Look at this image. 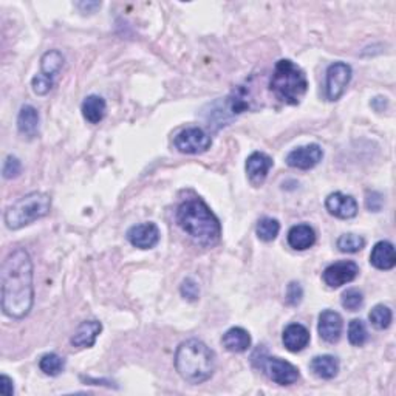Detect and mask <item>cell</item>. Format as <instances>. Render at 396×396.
I'll return each mask as SVG.
<instances>
[{"label": "cell", "instance_id": "obj_19", "mask_svg": "<svg viewBox=\"0 0 396 396\" xmlns=\"http://www.w3.org/2000/svg\"><path fill=\"white\" fill-rule=\"evenodd\" d=\"M223 347L231 353H245L251 347V336L241 327H232L222 337Z\"/></svg>", "mask_w": 396, "mask_h": 396}, {"label": "cell", "instance_id": "obj_32", "mask_svg": "<svg viewBox=\"0 0 396 396\" xmlns=\"http://www.w3.org/2000/svg\"><path fill=\"white\" fill-rule=\"evenodd\" d=\"M304 297V290L300 287L299 282H291L287 288V295H285V300L290 306H297L302 302Z\"/></svg>", "mask_w": 396, "mask_h": 396}, {"label": "cell", "instance_id": "obj_22", "mask_svg": "<svg viewBox=\"0 0 396 396\" xmlns=\"http://www.w3.org/2000/svg\"><path fill=\"white\" fill-rule=\"evenodd\" d=\"M311 372L320 379H333L339 373V361L332 355H322L311 359Z\"/></svg>", "mask_w": 396, "mask_h": 396}, {"label": "cell", "instance_id": "obj_12", "mask_svg": "<svg viewBox=\"0 0 396 396\" xmlns=\"http://www.w3.org/2000/svg\"><path fill=\"white\" fill-rule=\"evenodd\" d=\"M127 239L135 248L152 249L160 241V229L155 223L136 225L127 231Z\"/></svg>", "mask_w": 396, "mask_h": 396}, {"label": "cell", "instance_id": "obj_3", "mask_svg": "<svg viewBox=\"0 0 396 396\" xmlns=\"http://www.w3.org/2000/svg\"><path fill=\"white\" fill-rule=\"evenodd\" d=\"M175 369L189 384L206 383L215 372V353L204 342L188 339L177 348Z\"/></svg>", "mask_w": 396, "mask_h": 396}, {"label": "cell", "instance_id": "obj_20", "mask_svg": "<svg viewBox=\"0 0 396 396\" xmlns=\"http://www.w3.org/2000/svg\"><path fill=\"white\" fill-rule=\"evenodd\" d=\"M17 129L24 136L31 139L38 136L39 132V113L33 106H24L17 116Z\"/></svg>", "mask_w": 396, "mask_h": 396}, {"label": "cell", "instance_id": "obj_31", "mask_svg": "<svg viewBox=\"0 0 396 396\" xmlns=\"http://www.w3.org/2000/svg\"><path fill=\"white\" fill-rule=\"evenodd\" d=\"M22 171V164L19 158L16 157H6L3 161V167H2V174H3V178L6 180H11V178H16L19 177V174Z\"/></svg>", "mask_w": 396, "mask_h": 396}, {"label": "cell", "instance_id": "obj_10", "mask_svg": "<svg viewBox=\"0 0 396 396\" xmlns=\"http://www.w3.org/2000/svg\"><path fill=\"white\" fill-rule=\"evenodd\" d=\"M358 273H359V267L355 262L342 260L327 267L322 277H324V282L330 288H339L342 285L353 282Z\"/></svg>", "mask_w": 396, "mask_h": 396}, {"label": "cell", "instance_id": "obj_27", "mask_svg": "<svg viewBox=\"0 0 396 396\" xmlns=\"http://www.w3.org/2000/svg\"><path fill=\"white\" fill-rule=\"evenodd\" d=\"M369 339V332H367V327L364 324V320L361 319H353L348 325V341L351 346L355 347H362L364 344Z\"/></svg>", "mask_w": 396, "mask_h": 396}, {"label": "cell", "instance_id": "obj_14", "mask_svg": "<svg viewBox=\"0 0 396 396\" xmlns=\"http://www.w3.org/2000/svg\"><path fill=\"white\" fill-rule=\"evenodd\" d=\"M273 167V158L263 152H254L246 160V174L254 186L263 185L267 180L269 169Z\"/></svg>", "mask_w": 396, "mask_h": 396}, {"label": "cell", "instance_id": "obj_6", "mask_svg": "<svg viewBox=\"0 0 396 396\" xmlns=\"http://www.w3.org/2000/svg\"><path fill=\"white\" fill-rule=\"evenodd\" d=\"M174 144L181 153L197 155V153H203L211 149L212 139L206 132L200 127H188L175 136Z\"/></svg>", "mask_w": 396, "mask_h": 396}, {"label": "cell", "instance_id": "obj_33", "mask_svg": "<svg viewBox=\"0 0 396 396\" xmlns=\"http://www.w3.org/2000/svg\"><path fill=\"white\" fill-rule=\"evenodd\" d=\"M180 291H181V296L190 300V302H195L198 296H200V288H198V285L194 278H190V277L183 281Z\"/></svg>", "mask_w": 396, "mask_h": 396}, {"label": "cell", "instance_id": "obj_34", "mask_svg": "<svg viewBox=\"0 0 396 396\" xmlns=\"http://www.w3.org/2000/svg\"><path fill=\"white\" fill-rule=\"evenodd\" d=\"M383 204H384L383 194L376 192V190H369V192L365 194V206L369 211L379 212L383 209Z\"/></svg>", "mask_w": 396, "mask_h": 396}, {"label": "cell", "instance_id": "obj_1", "mask_svg": "<svg viewBox=\"0 0 396 396\" xmlns=\"http://www.w3.org/2000/svg\"><path fill=\"white\" fill-rule=\"evenodd\" d=\"M2 310L11 319L28 316L34 302L33 260L25 248L11 251L2 263Z\"/></svg>", "mask_w": 396, "mask_h": 396}, {"label": "cell", "instance_id": "obj_28", "mask_svg": "<svg viewBox=\"0 0 396 396\" xmlns=\"http://www.w3.org/2000/svg\"><path fill=\"white\" fill-rule=\"evenodd\" d=\"M364 246L365 240L361 236H356V234H344V236L337 239V248H339L341 253L355 254L361 251Z\"/></svg>", "mask_w": 396, "mask_h": 396}, {"label": "cell", "instance_id": "obj_26", "mask_svg": "<svg viewBox=\"0 0 396 396\" xmlns=\"http://www.w3.org/2000/svg\"><path fill=\"white\" fill-rule=\"evenodd\" d=\"M369 319L376 330H387L392 324V310L386 305H376L370 311Z\"/></svg>", "mask_w": 396, "mask_h": 396}, {"label": "cell", "instance_id": "obj_29", "mask_svg": "<svg viewBox=\"0 0 396 396\" xmlns=\"http://www.w3.org/2000/svg\"><path fill=\"white\" fill-rule=\"evenodd\" d=\"M341 304L348 311H358L364 304L362 291H359L358 288H350L347 291H344V295L341 297Z\"/></svg>", "mask_w": 396, "mask_h": 396}, {"label": "cell", "instance_id": "obj_5", "mask_svg": "<svg viewBox=\"0 0 396 396\" xmlns=\"http://www.w3.org/2000/svg\"><path fill=\"white\" fill-rule=\"evenodd\" d=\"M51 209V197L45 192H30L14 201L5 211V225L8 229H20L36 220L48 215Z\"/></svg>", "mask_w": 396, "mask_h": 396}, {"label": "cell", "instance_id": "obj_4", "mask_svg": "<svg viewBox=\"0 0 396 396\" xmlns=\"http://www.w3.org/2000/svg\"><path fill=\"white\" fill-rule=\"evenodd\" d=\"M269 89L283 104L297 106L308 90L305 71L290 59H281L274 67L269 80Z\"/></svg>", "mask_w": 396, "mask_h": 396}, {"label": "cell", "instance_id": "obj_7", "mask_svg": "<svg viewBox=\"0 0 396 396\" xmlns=\"http://www.w3.org/2000/svg\"><path fill=\"white\" fill-rule=\"evenodd\" d=\"M260 369L278 386H291L299 379V369L281 358H265L260 361Z\"/></svg>", "mask_w": 396, "mask_h": 396}, {"label": "cell", "instance_id": "obj_36", "mask_svg": "<svg viewBox=\"0 0 396 396\" xmlns=\"http://www.w3.org/2000/svg\"><path fill=\"white\" fill-rule=\"evenodd\" d=\"M101 3L99 2H83V3H78V8H80L83 11H89L93 13V10L99 8Z\"/></svg>", "mask_w": 396, "mask_h": 396}, {"label": "cell", "instance_id": "obj_8", "mask_svg": "<svg viewBox=\"0 0 396 396\" xmlns=\"http://www.w3.org/2000/svg\"><path fill=\"white\" fill-rule=\"evenodd\" d=\"M351 80V67L346 62H334L327 70L325 94L328 101H337L344 93Z\"/></svg>", "mask_w": 396, "mask_h": 396}, {"label": "cell", "instance_id": "obj_24", "mask_svg": "<svg viewBox=\"0 0 396 396\" xmlns=\"http://www.w3.org/2000/svg\"><path fill=\"white\" fill-rule=\"evenodd\" d=\"M278 231H281V223L271 217L260 218L255 226V234L262 241H273L278 236Z\"/></svg>", "mask_w": 396, "mask_h": 396}, {"label": "cell", "instance_id": "obj_13", "mask_svg": "<svg viewBox=\"0 0 396 396\" xmlns=\"http://www.w3.org/2000/svg\"><path fill=\"white\" fill-rule=\"evenodd\" d=\"M342 328L344 324L339 313H336L333 310H325L319 314L318 332L320 339H324L328 344H336L341 339Z\"/></svg>", "mask_w": 396, "mask_h": 396}, {"label": "cell", "instance_id": "obj_11", "mask_svg": "<svg viewBox=\"0 0 396 396\" xmlns=\"http://www.w3.org/2000/svg\"><path fill=\"white\" fill-rule=\"evenodd\" d=\"M325 208L330 214L348 220L358 215V203L351 195H346L342 192H333L327 197L325 200Z\"/></svg>", "mask_w": 396, "mask_h": 396}, {"label": "cell", "instance_id": "obj_16", "mask_svg": "<svg viewBox=\"0 0 396 396\" xmlns=\"http://www.w3.org/2000/svg\"><path fill=\"white\" fill-rule=\"evenodd\" d=\"M283 346L291 353L302 351L310 344V332L302 324H290L283 330Z\"/></svg>", "mask_w": 396, "mask_h": 396}, {"label": "cell", "instance_id": "obj_25", "mask_svg": "<svg viewBox=\"0 0 396 396\" xmlns=\"http://www.w3.org/2000/svg\"><path fill=\"white\" fill-rule=\"evenodd\" d=\"M65 361L64 358L56 353H47L41 358L39 369L48 376H57L64 372Z\"/></svg>", "mask_w": 396, "mask_h": 396}, {"label": "cell", "instance_id": "obj_17", "mask_svg": "<svg viewBox=\"0 0 396 396\" xmlns=\"http://www.w3.org/2000/svg\"><path fill=\"white\" fill-rule=\"evenodd\" d=\"M370 263L376 269L387 271L392 269L396 265V255H395V248L390 241H378L373 246L372 254H370Z\"/></svg>", "mask_w": 396, "mask_h": 396}, {"label": "cell", "instance_id": "obj_30", "mask_svg": "<svg viewBox=\"0 0 396 396\" xmlns=\"http://www.w3.org/2000/svg\"><path fill=\"white\" fill-rule=\"evenodd\" d=\"M31 87L33 92L38 94V97H43V94H47L51 89H53V78L39 73V75H36L31 79Z\"/></svg>", "mask_w": 396, "mask_h": 396}, {"label": "cell", "instance_id": "obj_23", "mask_svg": "<svg viewBox=\"0 0 396 396\" xmlns=\"http://www.w3.org/2000/svg\"><path fill=\"white\" fill-rule=\"evenodd\" d=\"M64 65V56L61 51L50 50L41 57V73L50 78L56 76Z\"/></svg>", "mask_w": 396, "mask_h": 396}, {"label": "cell", "instance_id": "obj_9", "mask_svg": "<svg viewBox=\"0 0 396 396\" xmlns=\"http://www.w3.org/2000/svg\"><path fill=\"white\" fill-rule=\"evenodd\" d=\"M322 158H324V150L320 146L308 144L292 149L287 155V164L290 167L300 169V171H310L320 163Z\"/></svg>", "mask_w": 396, "mask_h": 396}, {"label": "cell", "instance_id": "obj_35", "mask_svg": "<svg viewBox=\"0 0 396 396\" xmlns=\"http://www.w3.org/2000/svg\"><path fill=\"white\" fill-rule=\"evenodd\" d=\"M13 379L6 375L0 376V393L3 396H13L14 395V386Z\"/></svg>", "mask_w": 396, "mask_h": 396}, {"label": "cell", "instance_id": "obj_21", "mask_svg": "<svg viewBox=\"0 0 396 396\" xmlns=\"http://www.w3.org/2000/svg\"><path fill=\"white\" fill-rule=\"evenodd\" d=\"M106 110H107V104L104 98L98 97V94H90L87 97L80 106V112H83L84 118L92 122V124H99L106 116Z\"/></svg>", "mask_w": 396, "mask_h": 396}, {"label": "cell", "instance_id": "obj_15", "mask_svg": "<svg viewBox=\"0 0 396 396\" xmlns=\"http://www.w3.org/2000/svg\"><path fill=\"white\" fill-rule=\"evenodd\" d=\"M102 332V324L98 320H85L78 327L75 334L71 336V346L76 348H90L94 346L98 336Z\"/></svg>", "mask_w": 396, "mask_h": 396}, {"label": "cell", "instance_id": "obj_18", "mask_svg": "<svg viewBox=\"0 0 396 396\" xmlns=\"http://www.w3.org/2000/svg\"><path fill=\"white\" fill-rule=\"evenodd\" d=\"M316 243V232L310 225H296L288 231V245L296 251H305Z\"/></svg>", "mask_w": 396, "mask_h": 396}, {"label": "cell", "instance_id": "obj_2", "mask_svg": "<svg viewBox=\"0 0 396 396\" xmlns=\"http://www.w3.org/2000/svg\"><path fill=\"white\" fill-rule=\"evenodd\" d=\"M177 222L201 246H214L222 237V225L201 198L195 197L183 201L177 209Z\"/></svg>", "mask_w": 396, "mask_h": 396}]
</instances>
